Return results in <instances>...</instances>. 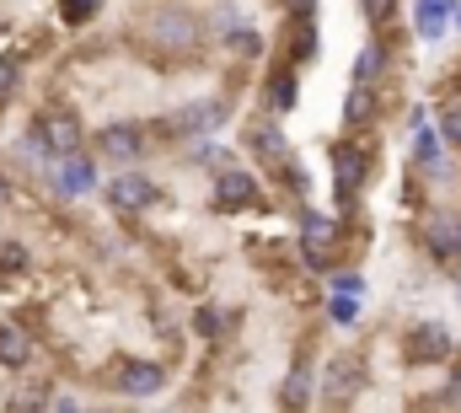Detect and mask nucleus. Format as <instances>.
Wrapping results in <instances>:
<instances>
[{
	"mask_svg": "<svg viewBox=\"0 0 461 413\" xmlns=\"http://www.w3.org/2000/svg\"><path fill=\"white\" fill-rule=\"evenodd\" d=\"M392 70H397V49H392V38H386V32H370L365 49L354 54V81H348V87H381Z\"/></svg>",
	"mask_w": 461,
	"mask_h": 413,
	"instance_id": "7",
	"label": "nucleus"
},
{
	"mask_svg": "<svg viewBox=\"0 0 461 413\" xmlns=\"http://www.w3.org/2000/svg\"><path fill=\"white\" fill-rule=\"evenodd\" d=\"M328 280V296H359L365 301V274L359 269H333V274H322Z\"/></svg>",
	"mask_w": 461,
	"mask_h": 413,
	"instance_id": "12",
	"label": "nucleus"
},
{
	"mask_svg": "<svg viewBox=\"0 0 461 413\" xmlns=\"http://www.w3.org/2000/svg\"><path fill=\"white\" fill-rule=\"evenodd\" d=\"M429 129L440 134V145H446V151H456V156H461V97H440L435 113H429Z\"/></svg>",
	"mask_w": 461,
	"mask_h": 413,
	"instance_id": "9",
	"label": "nucleus"
},
{
	"mask_svg": "<svg viewBox=\"0 0 461 413\" xmlns=\"http://www.w3.org/2000/svg\"><path fill=\"white\" fill-rule=\"evenodd\" d=\"M451 32H456V38H461V5H456V16H451Z\"/></svg>",
	"mask_w": 461,
	"mask_h": 413,
	"instance_id": "15",
	"label": "nucleus"
},
{
	"mask_svg": "<svg viewBox=\"0 0 461 413\" xmlns=\"http://www.w3.org/2000/svg\"><path fill=\"white\" fill-rule=\"evenodd\" d=\"M43 178H49V194H54L59 205H81V199H92V194H97L103 167H97L92 156H65V161L43 167Z\"/></svg>",
	"mask_w": 461,
	"mask_h": 413,
	"instance_id": "5",
	"label": "nucleus"
},
{
	"mask_svg": "<svg viewBox=\"0 0 461 413\" xmlns=\"http://www.w3.org/2000/svg\"><path fill=\"white\" fill-rule=\"evenodd\" d=\"M103 188V205L123 215V220H140V215H150V209L167 205V188H161V178L156 172H145V167H123L113 172L108 183H97Z\"/></svg>",
	"mask_w": 461,
	"mask_h": 413,
	"instance_id": "3",
	"label": "nucleus"
},
{
	"mask_svg": "<svg viewBox=\"0 0 461 413\" xmlns=\"http://www.w3.org/2000/svg\"><path fill=\"white\" fill-rule=\"evenodd\" d=\"M333 167V194H339V220H354L365 205V188L375 178V134H344L328 145Z\"/></svg>",
	"mask_w": 461,
	"mask_h": 413,
	"instance_id": "1",
	"label": "nucleus"
},
{
	"mask_svg": "<svg viewBox=\"0 0 461 413\" xmlns=\"http://www.w3.org/2000/svg\"><path fill=\"white\" fill-rule=\"evenodd\" d=\"M456 301H461V280H456Z\"/></svg>",
	"mask_w": 461,
	"mask_h": 413,
	"instance_id": "16",
	"label": "nucleus"
},
{
	"mask_svg": "<svg viewBox=\"0 0 461 413\" xmlns=\"http://www.w3.org/2000/svg\"><path fill=\"white\" fill-rule=\"evenodd\" d=\"M54 5H59V27L86 32V27L103 16V5H108V0H54Z\"/></svg>",
	"mask_w": 461,
	"mask_h": 413,
	"instance_id": "10",
	"label": "nucleus"
},
{
	"mask_svg": "<svg viewBox=\"0 0 461 413\" xmlns=\"http://www.w3.org/2000/svg\"><path fill=\"white\" fill-rule=\"evenodd\" d=\"M328 322L333 327H359V296H328Z\"/></svg>",
	"mask_w": 461,
	"mask_h": 413,
	"instance_id": "13",
	"label": "nucleus"
},
{
	"mask_svg": "<svg viewBox=\"0 0 461 413\" xmlns=\"http://www.w3.org/2000/svg\"><path fill=\"white\" fill-rule=\"evenodd\" d=\"M258 103H263V113L268 118H285V113H295V103H301V70H290V65H268L263 70V87H258Z\"/></svg>",
	"mask_w": 461,
	"mask_h": 413,
	"instance_id": "6",
	"label": "nucleus"
},
{
	"mask_svg": "<svg viewBox=\"0 0 461 413\" xmlns=\"http://www.w3.org/2000/svg\"><path fill=\"white\" fill-rule=\"evenodd\" d=\"M16 199H22V183H16V178H11V172L0 167V209H11Z\"/></svg>",
	"mask_w": 461,
	"mask_h": 413,
	"instance_id": "14",
	"label": "nucleus"
},
{
	"mask_svg": "<svg viewBox=\"0 0 461 413\" xmlns=\"http://www.w3.org/2000/svg\"><path fill=\"white\" fill-rule=\"evenodd\" d=\"M86 156L97 161V167H145L150 156H156V140H150V124L145 118H103L97 129H86Z\"/></svg>",
	"mask_w": 461,
	"mask_h": 413,
	"instance_id": "2",
	"label": "nucleus"
},
{
	"mask_svg": "<svg viewBox=\"0 0 461 413\" xmlns=\"http://www.w3.org/2000/svg\"><path fill=\"white\" fill-rule=\"evenodd\" d=\"M22 81H27V65L11 60V54H0V113H5V103H16Z\"/></svg>",
	"mask_w": 461,
	"mask_h": 413,
	"instance_id": "11",
	"label": "nucleus"
},
{
	"mask_svg": "<svg viewBox=\"0 0 461 413\" xmlns=\"http://www.w3.org/2000/svg\"><path fill=\"white\" fill-rule=\"evenodd\" d=\"M210 205L221 209V215H247V209H268L274 199H268V188H263V178L252 167L230 161L226 172L210 178Z\"/></svg>",
	"mask_w": 461,
	"mask_h": 413,
	"instance_id": "4",
	"label": "nucleus"
},
{
	"mask_svg": "<svg viewBox=\"0 0 461 413\" xmlns=\"http://www.w3.org/2000/svg\"><path fill=\"white\" fill-rule=\"evenodd\" d=\"M461 0H413V32L424 43H440L451 32V16H456Z\"/></svg>",
	"mask_w": 461,
	"mask_h": 413,
	"instance_id": "8",
	"label": "nucleus"
}]
</instances>
